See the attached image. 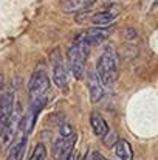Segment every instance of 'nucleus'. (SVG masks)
<instances>
[{"label":"nucleus","instance_id":"obj_8","mask_svg":"<svg viewBox=\"0 0 158 160\" xmlns=\"http://www.w3.org/2000/svg\"><path fill=\"white\" fill-rule=\"evenodd\" d=\"M76 138H62L59 137L53 145V156L56 159H65L70 152H73V145Z\"/></svg>","mask_w":158,"mask_h":160},{"label":"nucleus","instance_id":"obj_6","mask_svg":"<svg viewBox=\"0 0 158 160\" xmlns=\"http://www.w3.org/2000/svg\"><path fill=\"white\" fill-rule=\"evenodd\" d=\"M113 31V25H108V27H93V28H89L82 33L84 39L87 41V44L92 47V45H99L103 44L105 39L110 36V33Z\"/></svg>","mask_w":158,"mask_h":160},{"label":"nucleus","instance_id":"obj_16","mask_svg":"<svg viewBox=\"0 0 158 160\" xmlns=\"http://www.w3.org/2000/svg\"><path fill=\"white\" fill-rule=\"evenodd\" d=\"M92 160H108V159H107V157H104L101 152L95 151V152H92Z\"/></svg>","mask_w":158,"mask_h":160},{"label":"nucleus","instance_id":"obj_4","mask_svg":"<svg viewBox=\"0 0 158 160\" xmlns=\"http://www.w3.org/2000/svg\"><path fill=\"white\" fill-rule=\"evenodd\" d=\"M14 95L12 92H5L0 95V137L8 126L12 113H14Z\"/></svg>","mask_w":158,"mask_h":160},{"label":"nucleus","instance_id":"obj_20","mask_svg":"<svg viewBox=\"0 0 158 160\" xmlns=\"http://www.w3.org/2000/svg\"><path fill=\"white\" fill-rule=\"evenodd\" d=\"M157 3H158V0H157Z\"/></svg>","mask_w":158,"mask_h":160},{"label":"nucleus","instance_id":"obj_13","mask_svg":"<svg viewBox=\"0 0 158 160\" xmlns=\"http://www.w3.org/2000/svg\"><path fill=\"white\" fill-rule=\"evenodd\" d=\"M59 134H60L62 138H76L74 128L70 123H62L60 124V129H59Z\"/></svg>","mask_w":158,"mask_h":160},{"label":"nucleus","instance_id":"obj_10","mask_svg":"<svg viewBox=\"0 0 158 160\" xmlns=\"http://www.w3.org/2000/svg\"><path fill=\"white\" fill-rule=\"evenodd\" d=\"M118 12L113 11V9H105V11H99V12H93L92 17H90V22L93 25H98V27H104V25H112V22L116 19Z\"/></svg>","mask_w":158,"mask_h":160},{"label":"nucleus","instance_id":"obj_18","mask_svg":"<svg viewBox=\"0 0 158 160\" xmlns=\"http://www.w3.org/2000/svg\"><path fill=\"white\" fill-rule=\"evenodd\" d=\"M84 160H92V154H87V156L84 157Z\"/></svg>","mask_w":158,"mask_h":160},{"label":"nucleus","instance_id":"obj_7","mask_svg":"<svg viewBox=\"0 0 158 160\" xmlns=\"http://www.w3.org/2000/svg\"><path fill=\"white\" fill-rule=\"evenodd\" d=\"M87 87H89V93H90V101L99 103L104 95V89H103V82H101L96 70L87 72Z\"/></svg>","mask_w":158,"mask_h":160},{"label":"nucleus","instance_id":"obj_3","mask_svg":"<svg viewBox=\"0 0 158 160\" xmlns=\"http://www.w3.org/2000/svg\"><path fill=\"white\" fill-rule=\"evenodd\" d=\"M96 72L103 82V86H112L118 76H119V59L113 47H105L101 52L98 62H96Z\"/></svg>","mask_w":158,"mask_h":160},{"label":"nucleus","instance_id":"obj_5","mask_svg":"<svg viewBox=\"0 0 158 160\" xmlns=\"http://www.w3.org/2000/svg\"><path fill=\"white\" fill-rule=\"evenodd\" d=\"M53 81H54V84H56L59 89H62V90H65V89L68 87V72H67V65H65V62L62 61V58L57 56V54L53 56Z\"/></svg>","mask_w":158,"mask_h":160},{"label":"nucleus","instance_id":"obj_1","mask_svg":"<svg viewBox=\"0 0 158 160\" xmlns=\"http://www.w3.org/2000/svg\"><path fill=\"white\" fill-rule=\"evenodd\" d=\"M50 89V78L47 72L39 67L34 70V73L30 78L28 82V98H30V109L39 112L42 107L45 106L47 95Z\"/></svg>","mask_w":158,"mask_h":160},{"label":"nucleus","instance_id":"obj_17","mask_svg":"<svg viewBox=\"0 0 158 160\" xmlns=\"http://www.w3.org/2000/svg\"><path fill=\"white\" fill-rule=\"evenodd\" d=\"M64 160H76V154H74V152H70Z\"/></svg>","mask_w":158,"mask_h":160},{"label":"nucleus","instance_id":"obj_15","mask_svg":"<svg viewBox=\"0 0 158 160\" xmlns=\"http://www.w3.org/2000/svg\"><path fill=\"white\" fill-rule=\"evenodd\" d=\"M116 135H115V132H112V131H108L107 134L104 135V145L105 146H113V143L116 145Z\"/></svg>","mask_w":158,"mask_h":160},{"label":"nucleus","instance_id":"obj_11","mask_svg":"<svg viewBox=\"0 0 158 160\" xmlns=\"http://www.w3.org/2000/svg\"><path fill=\"white\" fill-rule=\"evenodd\" d=\"M115 156L119 160H133V151L127 140L119 138L115 145Z\"/></svg>","mask_w":158,"mask_h":160},{"label":"nucleus","instance_id":"obj_9","mask_svg":"<svg viewBox=\"0 0 158 160\" xmlns=\"http://www.w3.org/2000/svg\"><path fill=\"white\" fill-rule=\"evenodd\" d=\"M90 126H92V131H93V134L96 137H104L105 134L110 131L107 121L103 118V115L98 113V112H92V115H90Z\"/></svg>","mask_w":158,"mask_h":160},{"label":"nucleus","instance_id":"obj_12","mask_svg":"<svg viewBox=\"0 0 158 160\" xmlns=\"http://www.w3.org/2000/svg\"><path fill=\"white\" fill-rule=\"evenodd\" d=\"M25 149H26V138L22 137L11 149H9V154L6 160H22L23 154H25Z\"/></svg>","mask_w":158,"mask_h":160},{"label":"nucleus","instance_id":"obj_19","mask_svg":"<svg viewBox=\"0 0 158 160\" xmlns=\"http://www.w3.org/2000/svg\"><path fill=\"white\" fill-rule=\"evenodd\" d=\"M89 2H90V3H93V2H95V0H89Z\"/></svg>","mask_w":158,"mask_h":160},{"label":"nucleus","instance_id":"obj_14","mask_svg":"<svg viewBox=\"0 0 158 160\" xmlns=\"http://www.w3.org/2000/svg\"><path fill=\"white\" fill-rule=\"evenodd\" d=\"M45 159H47V148H45V145H42V143L36 145V148H34L30 160H45Z\"/></svg>","mask_w":158,"mask_h":160},{"label":"nucleus","instance_id":"obj_2","mask_svg":"<svg viewBox=\"0 0 158 160\" xmlns=\"http://www.w3.org/2000/svg\"><path fill=\"white\" fill-rule=\"evenodd\" d=\"M89 50H90V45H89L87 41L84 39L82 33L76 36V39H74L73 44H71V47L68 48L67 62H68V67H70L71 75H73L76 79H82V78H84Z\"/></svg>","mask_w":158,"mask_h":160}]
</instances>
